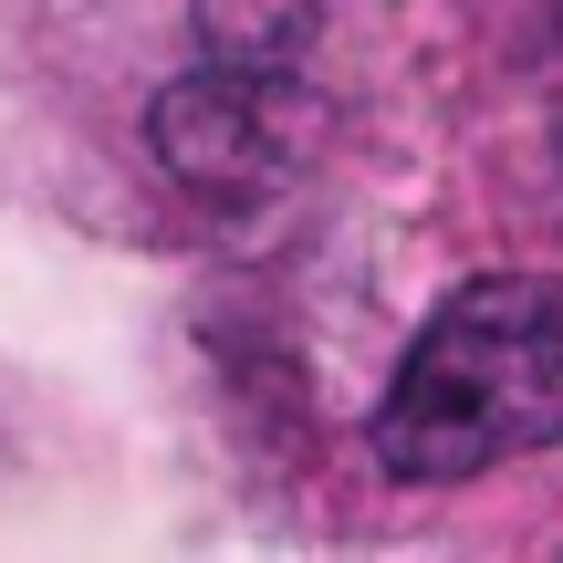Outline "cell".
<instances>
[{
  "instance_id": "cell-1",
  "label": "cell",
  "mask_w": 563,
  "mask_h": 563,
  "mask_svg": "<svg viewBox=\"0 0 563 563\" xmlns=\"http://www.w3.org/2000/svg\"><path fill=\"white\" fill-rule=\"evenodd\" d=\"M386 481H470L522 449H563V282L490 272L460 282L418 344L397 355L376 418H365Z\"/></svg>"
},
{
  "instance_id": "cell-2",
  "label": "cell",
  "mask_w": 563,
  "mask_h": 563,
  "mask_svg": "<svg viewBox=\"0 0 563 563\" xmlns=\"http://www.w3.org/2000/svg\"><path fill=\"white\" fill-rule=\"evenodd\" d=\"M323 104L292 84V63H199L188 84H167L146 104V146L178 188L220 209H251L272 188H292L323 146Z\"/></svg>"
},
{
  "instance_id": "cell-3",
  "label": "cell",
  "mask_w": 563,
  "mask_h": 563,
  "mask_svg": "<svg viewBox=\"0 0 563 563\" xmlns=\"http://www.w3.org/2000/svg\"><path fill=\"white\" fill-rule=\"evenodd\" d=\"M313 32V0H199L209 63H292Z\"/></svg>"
}]
</instances>
